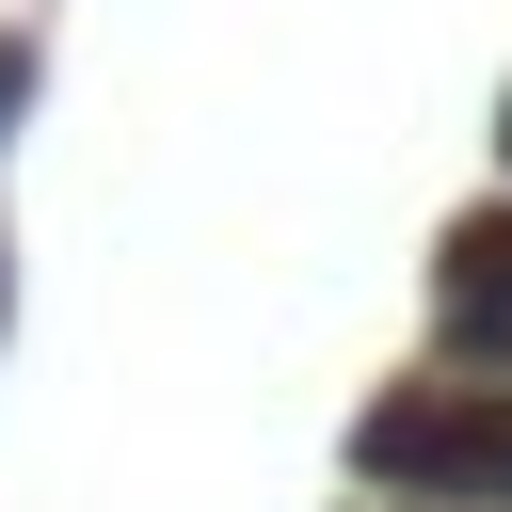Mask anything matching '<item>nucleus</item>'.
<instances>
[{"mask_svg": "<svg viewBox=\"0 0 512 512\" xmlns=\"http://www.w3.org/2000/svg\"><path fill=\"white\" fill-rule=\"evenodd\" d=\"M496 144H512V112H496Z\"/></svg>", "mask_w": 512, "mask_h": 512, "instance_id": "nucleus-3", "label": "nucleus"}, {"mask_svg": "<svg viewBox=\"0 0 512 512\" xmlns=\"http://www.w3.org/2000/svg\"><path fill=\"white\" fill-rule=\"evenodd\" d=\"M352 480L384 512H512V384H384L352 416Z\"/></svg>", "mask_w": 512, "mask_h": 512, "instance_id": "nucleus-1", "label": "nucleus"}, {"mask_svg": "<svg viewBox=\"0 0 512 512\" xmlns=\"http://www.w3.org/2000/svg\"><path fill=\"white\" fill-rule=\"evenodd\" d=\"M432 352L480 368V384H512V208L448 224V256H432Z\"/></svg>", "mask_w": 512, "mask_h": 512, "instance_id": "nucleus-2", "label": "nucleus"}]
</instances>
